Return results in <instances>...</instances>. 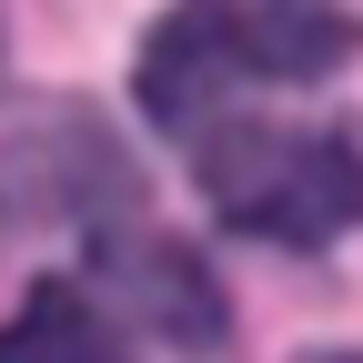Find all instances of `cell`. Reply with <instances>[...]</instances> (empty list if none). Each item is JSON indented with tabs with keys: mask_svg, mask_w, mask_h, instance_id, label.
<instances>
[{
	"mask_svg": "<svg viewBox=\"0 0 363 363\" xmlns=\"http://www.w3.org/2000/svg\"><path fill=\"white\" fill-rule=\"evenodd\" d=\"M91 262H101V293H121V313L152 323L172 353H222V293L192 242L111 222V233H91Z\"/></svg>",
	"mask_w": 363,
	"mask_h": 363,
	"instance_id": "cell-4",
	"label": "cell"
},
{
	"mask_svg": "<svg viewBox=\"0 0 363 363\" xmlns=\"http://www.w3.org/2000/svg\"><path fill=\"white\" fill-rule=\"evenodd\" d=\"M0 363H131V343L111 333V313L81 283H40L11 323H0Z\"/></svg>",
	"mask_w": 363,
	"mask_h": 363,
	"instance_id": "cell-5",
	"label": "cell"
},
{
	"mask_svg": "<svg viewBox=\"0 0 363 363\" xmlns=\"http://www.w3.org/2000/svg\"><path fill=\"white\" fill-rule=\"evenodd\" d=\"M202 192L233 233L262 242H333L363 222V131H293V121H212Z\"/></svg>",
	"mask_w": 363,
	"mask_h": 363,
	"instance_id": "cell-2",
	"label": "cell"
},
{
	"mask_svg": "<svg viewBox=\"0 0 363 363\" xmlns=\"http://www.w3.org/2000/svg\"><path fill=\"white\" fill-rule=\"evenodd\" d=\"M303 363H363V353H303Z\"/></svg>",
	"mask_w": 363,
	"mask_h": 363,
	"instance_id": "cell-6",
	"label": "cell"
},
{
	"mask_svg": "<svg viewBox=\"0 0 363 363\" xmlns=\"http://www.w3.org/2000/svg\"><path fill=\"white\" fill-rule=\"evenodd\" d=\"M131 202H142V172L121 162L111 121L101 111H30L11 142H0V233L30 242V233H111V222H131Z\"/></svg>",
	"mask_w": 363,
	"mask_h": 363,
	"instance_id": "cell-3",
	"label": "cell"
},
{
	"mask_svg": "<svg viewBox=\"0 0 363 363\" xmlns=\"http://www.w3.org/2000/svg\"><path fill=\"white\" fill-rule=\"evenodd\" d=\"M353 30L323 0H182V11L142 40V111L182 142H202L212 121H242L262 81L333 71Z\"/></svg>",
	"mask_w": 363,
	"mask_h": 363,
	"instance_id": "cell-1",
	"label": "cell"
}]
</instances>
